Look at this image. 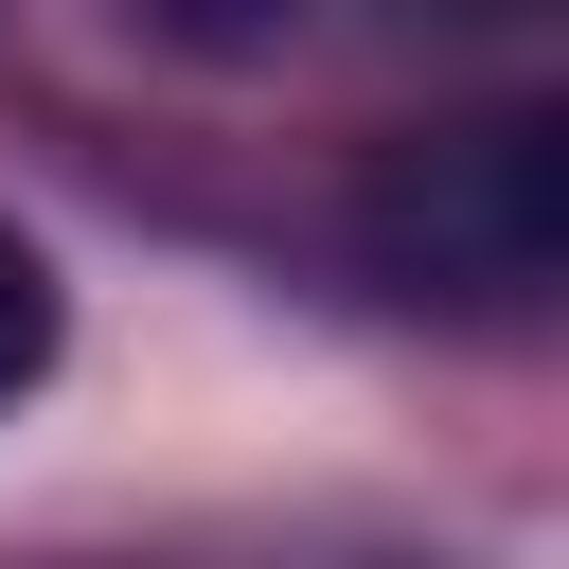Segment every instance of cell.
Listing matches in <instances>:
<instances>
[{
  "label": "cell",
  "instance_id": "obj_2",
  "mask_svg": "<svg viewBox=\"0 0 569 569\" xmlns=\"http://www.w3.org/2000/svg\"><path fill=\"white\" fill-rule=\"evenodd\" d=\"M53 373V267H36V231H0V409Z\"/></svg>",
  "mask_w": 569,
  "mask_h": 569
},
{
  "label": "cell",
  "instance_id": "obj_1",
  "mask_svg": "<svg viewBox=\"0 0 569 569\" xmlns=\"http://www.w3.org/2000/svg\"><path fill=\"white\" fill-rule=\"evenodd\" d=\"M373 267L409 302H533L569 267V124L551 107H498V124H409L356 196Z\"/></svg>",
  "mask_w": 569,
  "mask_h": 569
}]
</instances>
